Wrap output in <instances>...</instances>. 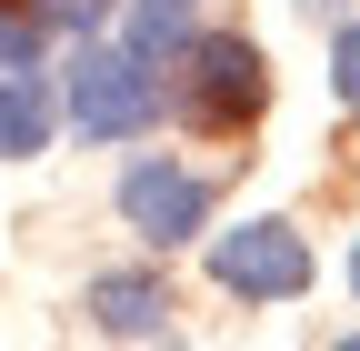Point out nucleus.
I'll return each instance as SVG.
<instances>
[{
	"mask_svg": "<svg viewBox=\"0 0 360 351\" xmlns=\"http://www.w3.org/2000/svg\"><path fill=\"white\" fill-rule=\"evenodd\" d=\"M60 101H70V130L80 141H130V130L160 121V80L141 51H80L60 70Z\"/></svg>",
	"mask_w": 360,
	"mask_h": 351,
	"instance_id": "1",
	"label": "nucleus"
},
{
	"mask_svg": "<svg viewBox=\"0 0 360 351\" xmlns=\"http://www.w3.org/2000/svg\"><path fill=\"white\" fill-rule=\"evenodd\" d=\"M210 281L240 291V301H300L310 291V241L290 221H240L210 241Z\"/></svg>",
	"mask_w": 360,
	"mask_h": 351,
	"instance_id": "2",
	"label": "nucleus"
},
{
	"mask_svg": "<svg viewBox=\"0 0 360 351\" xmlns=\"http://www.w3.org/2000/svg\"><path fill=\"white\" fill-rule=\"evenodd\" d=\"M191 91H180V111H191L200 130H240L260 101H270V70H260V51L250 40H231V30H210V40H191Z\"/></svg>",
	"mask_w": 360,
	"mask_h": 351,
	"instance_id": "3",
	"label": "nucleus"
},
{
	"mask_svg": "<svg viewBox=\"0 0 360 351\" xmlns=\"http://www.w3.org/2000/svg\"><path fill=\"white\" fill-rule=\"evenodd\" d=\"M120 221L170 251V241H191V231L210 221V181L180 171V161H130V171H120Z\"/></svg>",
	"mask_w": 360,
	"mask_h": 351,
	"instance_id": "4",
	"label": "nucleus"
},
{
	"mask_svg": "<svg viewBox=\"0 0 360 351\" xmlns=\"http://www.w3.org/2000/svg\"><path fill=\"white\" fill-rule=\"evenodd\" d=\"M90 331H110V341H160V331H170L160 271H101V281H90Z\"/></svg>",
	"mask_w": 360,
	"mask_h": 351,
	"instance_id": "5",
	"label": "nucleus"
},
{
	"mask_svg": "<svg viewBox=\"0 0 360 351\" xmlns=\"http://www.w3.org/2000/svg\"><path fill=\"white\" fill-rule=\"evenodd\" d=\"M51 151V80L40 70H0V161Z\"/></svg>",
	"mask_w": 360,
	"mask_h": 351,
	"instance_id": "6",
	"label": "nucleus"
},
{
	"mask_svg": "<svg viewBox=\"0 0 360 351\" xmlns=\"http://www.w3.org/2000/svg\"><path fill=\"white\" fill-rule=\"evenodd\" d=\"M130 51H141V61L191 51V20H180V0H141V20H130Z\"/></svg>",
	"mask_w": 360,
	"mask_h": 351,
	"instance_id": "7",
	"label": "nucleus"
},
{
	"mask_svg": "<svg viewBox=\"0 0 360 351\" xmlns=\"http://www.w3.org/2000/svg\"><path fill=\"white\" fill-rule=\"evenodd\" d=\"M40 61V11H0V70H30Z\"/></svg>",
	"mask_w": 360,
	"mask_h": 351,
	"instance_id": "8",
	"label": "nucleus"
},
{
	"mask_svg": "<svg viewBox=\"0 0 360 351\" xmlns=\"http://www.w3.org/2000/svg\"><path fill=\"white\" fill-rule=\"evenodd\" d=\"M330 91H340V111H360V20H340V40H330Z\"/></svg>",
	"mask_w": 360,
	"mask_h": 351,
	"instance_id": "9",
	"label": "nucleus"
},
{
	"mask_svg": "<svg viewBox=\"0 0 360 351\" xmlns=\"http://www.w3.org/2000/svg\"><path fill=\"white\" fill-rule=\"evenodd\" d=\"M110 20V0H40V30H70V40H90Z\"/></svg>",
	"mask_w": 360,
	"mask_h": 351,
	"instance_id": "10",
	"label": "nucleus"
},
{
	"mask_svg": "<svg viewBox=\"0 0 360 351\" xmlns=\"http://www.w3.org/2000/svg\"><path fill=\"white\" fill-rule=\"evenodd\" d=\"M300 11H340V0H300Z\"/></svg>",
	"mask_w": 360,
	"mask_h": 351,
	"instance_id": "11",
	"label": "nucleus"
},
{
	"mask_svg": "<svg viewBox=\"0 0 360 351\" xmlns=\"http://www.w3.org/2000/svg\"><path fill=\"white\" fill-rule=\"evenodd\" d=\"M350 281H360V251H350Z\"/></svg>",
	"mask_w": 360,
	"mask_h": 351,
	"instance_id": "12",
	"label": "nucleus"
},
{
	"mask_svg": "<svg viewBox=\"0 0 360 351\" xmlns=\"http://www.w3.org/2000/svg\"><path fill=\"white\" fill-rule=\"evenodd\" d=\"M180 11H191V0H180Z\"/></svg>",
	"mask_w": 360,
	"mask_h": 351,
	"instance_id": "13",
	"label": "nucleus"
}]
</instances>
